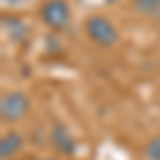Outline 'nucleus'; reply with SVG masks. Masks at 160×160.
I'll return each instance as SVG.
<instances>
[{"instance_id": "nucleus-1", "label": "nucleus", "mask_w": 160, "mask_h": 160, "mask_svg": "<svg viewBox=\"0 0 160 160\" xmlns=\"http://www.w3.org/2000/svg\"><path fill=\"white\" fill-rule=\"evenodd\" d=\"M83 30H86V37L94 45L105 47V49L113 47L120 41V32H118L115 24L105 15H90L86 19V24H83Z\"/></svg>"}, {"instance_id": "nucleus-2", "label": "nucleus", "mask_w": 160, "mask_h": 160, "mask_svg": "<svg viewBox=\"0 0 160 160\" xmlns=\"http://www.w3.org/2000/svg\"><path fill=\"white\" fill-rule=\"evenodd\" d=\"M30 113V98L19 90L4 92L0 98V120L4 124H15L22 122L26 115Z\"/></svg>"}, {"instance_id": "nucleus-3", "label": "nucleus", "mask_w": 160, "mask_h": 160, "mask_svg": "<svg viewBox=\"0 0 160 160\" xmlns=\"http://www.w3.org/2000/svg\"><path fill=\"white\" fill-rule=\"evenodd\" d=\"M41 19H43V24L47 26L49 30L53 32H62L66 26L71 24V7H68V2L66 0H45L43 4H41Z\"/></svg>"}, {"instance_id": "nucleus-4", "label": "nucleus", "mask_w": 160, "mask_h": 160, "mask_svg": "<svg viewBox=\"0 0 160 160\" xmlns=\"http://www.w3.org/2000/svg\"><path fill=\"white\" fill-rule=\"evenodd\" d=\"M49 141L53 145V149L62 156H73L77 152V139L68 130V126H64L62 122H53V126L49 130Z\"/></svg>"}, {"instance_id": "nucleus-5", "label": "nucleus", "mask_w": 160, "mask_h": 160, "mask_svg": "<svg viewBox=\"0 0 160 160\" xmlns=\"http://www.w3.org/2000/svg\"><path fill=\"white\" fill-rule=\"evenodd\" d=\"M26 139L22 132H17V130H9V132H4L2 139H0V158L2 160H11L15 158L22 148H24Z\"/></svg>"}, {"instance_id": "nucleus-6", "label": "nucleus", "mask_w": 160, "mask_h": 160, "mask_svg": "<svg viewBox=\"0 0 160 160\" xmlns=\"http://www.w3.org/2000/svg\"><path fill=\"white\" fill-rule=\"evenodd\" d=\"M2 28H4V32L9 34L11 41H26V37H28V28L19 17H13V15L7 17L4 15L2 17Z\"/></svg>"}, {"instance_id": "nucleus-7", "label": "nucleus", "mask_w": 160, "mask_h": 160, "mask_svg": "<svg viewBox=\"0 0 160 160\" xmlns=\"http://www.w3.org/2000/svg\"><path fill=\"white\" fill-rule=\"evenodd\" d=\"M132 4L145 15H160V0H132Z\"/></svg>"}, {"instance_id": "nucleus-8", "label": "nucleus", "mask_w": 160, "mask_h": 160, "mask_svg": "<svg viewBox=\"0 0 160 160\" xmlns=\"http://www.w3.org/2000/svg\"><path fill=\"white\" fill-rule=\"evenodd\" d=\"M143 156H145V160H160V135L152 137L148 143H145Z\"/></svg>"}, {"instance_id": "nucleus-9", "label": "nucleus", "mask_w": 160, "mask_h": 160, "mask_svg": "<svg viewBox=\"0 0 160 160\" xmlns=\"http://www.w3.org/2000/svg\"><path fill=\"white\" fill-rule=\"evenodd\" d=\"M34 160H56V158H34Z\"/></svg>"}]
</instances>
